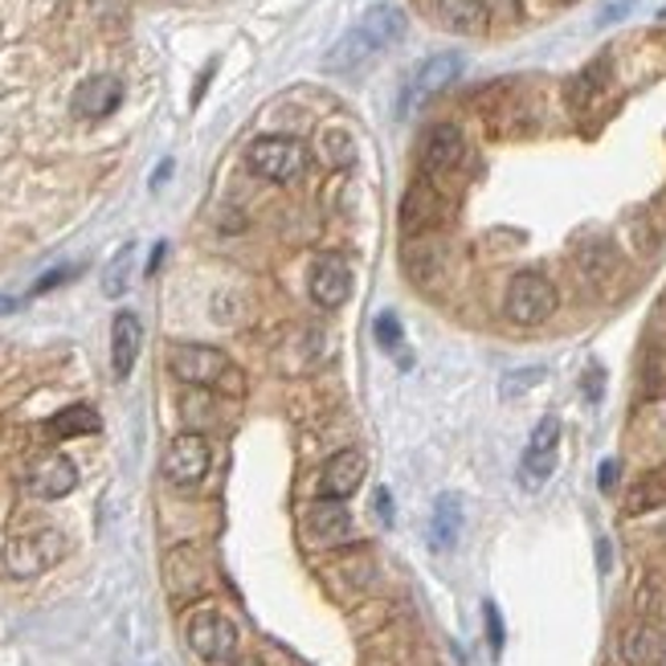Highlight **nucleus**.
I'll use <instances>...</instances> for the list:
<instances>
[{
  "label": "nucleus",
  "instance_id": "4be33fe9",
  "mask_svg": "<svg viewBox=\"0 0 666 666\" xmlns=\"http://www.w3.org/2000/svg\"><path fill=\"white\" fill-rule=\"evenodd\" d=\"M666 504V475H642L626 490V516H646L654 507Z\"/></svg>",
  "mask_w": 666,
  "mask_h": 666
},
{
  "label": "nucleus",
  "instance_id": "2f4dec72",
  "mask_svg": "<svg viewBox=\"0 0 666 666\" xmlns=\"http://www.w3.org/2000/svg\"><path fill=\"white\" fill-rule=\"evenodd\" d=\"M168 172H172V160H163L160 168H156V177H151V185H156V189H160L163 180H168Z\"/></svg>",
  "mask_w": 666,
  "mask_h": 666
},
{
  "label": "nucleus",
  "instance_id": "2eb2a0df",
  "mask_svg": "<svg viewBox=\"0 0 666 666\" xmlns=\"http://www.w3.org/2000/svg\"><path fill=\"white\" fill-rule=\"evenodd\" d=\"M617 658L626 666H658L666 658V638L663 629L650 626V622H634V626L622 629L617 638Z\"/></svg>",
  "mask_w": 666,
  "mask_h": 666
},
{
  "label": "nucleus",
  "instance_id": "473e14b6",
  "mask_svg": "<svg viewBox=\"0 0 666 666\" xmlns=\"http://www.w3.org/2000/svg\"><path fill=\"white\" fill-rule=\"evenodd\" d=\"M17 307H21V302H17V299H9V295H0V315H13Z\"/></svg>",
  "mask_w": 666,
  "mask_h": 666
},
{
  "label": "nucleus",
  "instance_id": "c9c22d12",
  "mask_svg": "<svg viewBox=\"0 0 666 666\" xmlns=\"http://www.w3.org/2000/svg\"><path fill=\"white\" fill-rule=\"evenodd\" d=\"M663 21H666V9H663Z\"/></svg>",
  "mask_w": 666,
  "mask_h": 666
},
{
  "label": "nucleus",
  "instance_id": "6ab92c4d",
  "mask_svg": "<svg viewBox=\"0 0 666 666\" xmlns=\"http://www.w3.org/2000/svg\"><path fill=\"white\" fill-rule=\"evenodd\" d=\"M487 21V0H441V26L454 29V33H483Z\"/></svg>",
  "mask_w": 666,
  "mask_h": 666
},
{
  "label": "nucleus",
  "instance_id": "b1692460",
  "mask_svg": "<svg viewBox=\"0 0 666 666\" xmlns=\"http://www.w3.org/2000/svg\"><path fill=\"white\" fill-rule=\"evenodd\" d=\"M372 331H377V344H380V348H385L389 356H397V352L405 348L401 319H397L392 311H380V315H377V327H372Z\"/></svg>",
  "mask_w": 666,
  "mask_h": 666
},
{
  "label": "nucleus",
  "instance_id": "cd10ccee",
  "mask_svg": "<svg viewBox=\"0 0 666 666\" xmlns=\"http://www.w3.org/2000/svg\"><path fill=\"white\" fill-rule=\"evenodd\" d=\"M634 9V0H609L602 9V17H597V26H614V21H622V17Z\"/></svg>",
  "mask_w": 666,
  "mask_h": 666
},
{
  "label": "nucleus",
  "instance_id": "5701e85b",
  "mask_svg": "<svg viewBox=\"0 0 666 666\" xmlns=\"http://www.w3.org/2000/svg\"><path fill=\"white\" fill-rule=\"evenodd\" d=\"M131 258H136V246H123V250H119V258H115V262L107 266L102 290H107L111 299H119V295L127 290V275H131Z\"/></svg>",
  "mask_w": 666,
  "mask_h": 666
},
{
  "label": "nucleus",
  "instance_id": "1a4fd4ad",
  "mask_svg": "<svg viewBox=\"0 0 666 666\" xmlns=\"http://www.w3.org/2000/svg\"><path fill=\"white\" fill-rule=\"evenodd\" d=\"M307 287H311V299L324 311H340L348 295H352V266H348V258L336 250L319 254L311 262V282Z\"/></svg>",
  "mask_w": 666,
  "mask_h": 666
},
{
  "label": "nucleus",
  "instance_id": "f704fd0d",
  "mask_svg": "<svg viewBox=\"0 0 666 666\" xmlns=\"http://www.w3.org/2000/svg\"><path fill=\"white\" fill-rule=\"evenodd\" d=\"M663 540H666V524H663Z\"/></svg>",
  "mask_w": 666,
  "mask_h": 666
},
{
  "label": "nucleus",
  "instance_id": "9d476101",
  "mask_svg": "<svg viewBox=\"0 0 666 666\" xmlns=\"http://www.w3.org/2000/svg\"><path fill=\"white\" fill-rule=\"evenodd\" d=\"M466 156V139L454 123H434L421 136V151H417V163H421V177L438 180L446 172H454Z\"/></svg>",
  "mask_w": 666,
  "mask_h": 666
},
{
  "label": "nucleus",
  "instance_id": "6e6552de",
  "mask_svg": "<svg viewBox=\"0 0 666 666\" xmlns=\"http://www.w3.org/2000/svg\"><path fill=\"white\" fill-rule=\"evenodd\" d=\"M556 454H560V421L544 417L528 438V450H524V463H519V483L528 490H540L556 470Z\"/></svg>",
  "mask_w": 666,
  "mask_h": 666
},
{
  "label": "nucleus",
  "instance_id": "c85d7f7f",
  "mask_svg": "<svg viewBox=\"0 0 666 666\" xmlns=\"http://www.w3.org/2000/svg\"><path fill=\"white\" fill-rule=\"evenodd\" d=\"M585 392H589V401H597V397H602V368H597V365L585 372Z\"/></svg>",
  "mask_w": 666,
  "mask_h": 666
},
{
  "label": "nucleus",
  "instance_id": "423d86ee",
  "mask_svg": "<svg viewBox=\"0 0 666 666\" xmlns=\"http://www.w3.org/2000/svg\"><path fill=\"white\" fill-rule=\"evenodd\" d=\"M246 163H250L262 180L287 185V180H295L302 168H307V151H302L299 139H290V136H262L250 143Z\"/></svg>",
  "mask_w": 666,
  "mask_h": 666
},
{
  "label": "nucleus",
  "instance_id": "20e7f679",
  "mask_svg": "<svg viewBox=\"0 0 666 666\" xmlns=\"http://www.w3.org/2000/svg\"><path fill=\"white\" fill-rule=\"evenodd\" d=\"M62 556H66L62 531H53V528L29 531V536H17V540L4 548V573L21 580L41 577V573L58 565Z\"/></svg>",
  "mask_w": 666,
  "mask_h": 666
},
{
  "label": "nucleus",
  "instance_id": "f3484780",
  "mask_svg": "<svg viewBox=\"0 0 666 666\" xmlns=\"http://www.w3.org/2000/svg\"><path fill=\"white\" fill-rule=\"evenodd\" d=\"M139 348H143V324H139V315L119 311L111 324V368L119 380H127L136 372Z\"/></svg>",
  "mask_w": 666,
  "mask_h": 666
},
{
  "label": "nucleus",
  "instance_id": "ddd939ff",
  "mask_svg": "<svg viewBox=\"0 0 666 666\" xmlns=\"http://www.w3.org/2000/svg\"><path fill=\"white\" fill-rule=\"evenodd\" d=\"M307 536H311L319 548H340V544L352 540V511H348V504H340V499H315L311 507H307Z\"/></svg>",
  "mask_w": 666,
  "mask_h": 666
},
{
  "label": "nucleus",
  "instance_id": "393cba45",
  "mask_svg": "<svg viewBox=\"0 0 666 666\" xmlns=\"http://www.w3.org/2000/svg\"><path fill=\"white\" fill-rule=\"evenodd\" d=\"M536 380H544V368H519V372H507L504 397H519V392H528Z\"/></svg>",
  "mask_w": 666,
  "mask_h": 666
},
{
  "label": "nucleus",
  "instance_id": "f257e3e1",
  "mask_svg": "<svg viewBox=\"0 0 666 666\" xmlns=\"http://www.w3.org/2000/svg\"><path fill=\"white\" fill-rule=\"evenodd\" d=\"M401 38H405V13L397 4H377V9H368V13L360 17V26L348 29V33L331 46L324 66L331 74H356L360 66H368L380 50L397 46Z\"/></svg>",
  "mask_w": 666,
  "mask_h": 666
},
{
  "label": "nucleus",
  "instance_id": "f03ea898",
  "mask_svg": "<svg viewBox=\"0 0 666 666\" xmlns=\"http://www.w3.org/2000/svg\"><path fill=\"white\" fill-rule=\"evenodd\" d=\"M168 368H172V377L192 385V389L241 392V372L233 368V360L209 344H177L168 356Z\"/></svg>",
  "mask_w": 666,
  "mask_h": 666
},
{
  "label": "nucleus",
  "instance_id": "f8f14e48",
  "mask_svg": "<svg viewBox=\"0 0 666 666\" xmlns=\"http://www.w3.org/2000/svg\"><path fill=\"white\" fill-rule=\"evenodd\" d=\"M78 487V466L66 454L50 450L26 470V490L33 499H66Z\"/></svg>",
  "mask_w": 666,
  "mask_h": 666
},
{
  "label": "nucleus",
  "instance_id": "4468645a",
  "mask_svg": "<svg viewBox=\"0 0 666 666\" xmlns=\"http://www.w3.org/2000/svg\"><path fill=\"white\" fill-rule=\"evenodd\" d=\"M458 74H463V58H458V53H434V58L421 62V70L414 74V82H409V90H405L401 107H421V102L434 99L438 90L450 87Z\"/></svg>",
  "mask_w": 666,
  "mask_h": 666
},
{
  "label": "nucleus",
  "instance_id": "bb28decb",
  "mask_svg": "<svg viewBox=\"0 0 666 666\" xmlns=\"http://www.w3.org/2000/svg\"><path fill=\"white\" fill-rule=\"evenodd\" d=\"M74 275H78L74 266H58V270H50V275H41L38 282H33V295H46V290L62 287L66 278H74Z\"/></svg>",
  "mask_w": 666,
  "mask_h": 666
},
{
  "label": "nucleus",
  "instance_id": "39448f33",
  "mask_svg": "<svg viewBox=\"0 0 666 666\" xmlns=\"http://www.w3.org/2000/svg\"><path fill=\"white\" fill-rule=\"evenodd\" d=\"M556 287L548 282L544 275H536V270H524V275L511 278V287H507V302L504 311L511 324L519 327H536L544 324V319H553L556 311Z\"/></svg>",
  "mask_w": 666,
  "mask_h": 666
},
{
  "label": "nucleus",
  "instance_id": "412c9836",
  "mask_svg": "<svg viewBox=\"0 0 666 666\" xmlns=\"http://www.w3.org/2000/svg\"><path fill=\"white\" fill-rule=\"evenodd\" d=\"M99 414L90 409V405H70V409H62V414H53L50 417V434L58 441H66V438H82V434H99Z\"/></svg>",
  "mask_w": 666,
  "mask_h": 666
},
{
  "label": "nucleus",
  "instance_id": "0eeeda50",
  "mask_svg": "<svg viewBox=\"0 0 666 666\" xmlns=\"http://www.w3.org/2000/svg\"><path fill=\"white\" fill-rule=\"evenodd\" d=\"M213 466V446L201 434H177L163 450V478L172 487H197Z\"/></svg>",
  "mask_w": 666,
  "mask_h": 666
},
{
  "label": "nucleus",
  "instance_id": "c756f323",
  "mask_svg": "<svg viewBox=\"0 0 666 666\" xmlns=\"http://www.w3.org/2000/svg\"><path fill=\"white\" fill-rule=\"evenodd\" d=\"M377 516L385 519V524H392V495L385 487L377 490Z\"/></svg>",
  "mask_w": 666,
  "mask_h": 666
},
{
  "label": "nucleus",
  "instance_id": "7ed1b4c3",
  "mask_svg": "<svg viewBox=\"0 0 666 666\" xmlns=\"http://www.w3.org/2000/svg\"><path fill=\"white\" fill-rule=\"evenodd\" d=\"M185 634H189V650L209 666H229L238 654V626L221 609H197Z\"/></svg>",
  "mask_w": 666,
  "mask_h": 666
},
{
  "label": "nucleus",
  "instance_id": "9b49d317",
  "mask_svg": "<svg viewBox=\"0 0 666 666\" xmlns=\"http://www.w3.org/2000/svg\"><path fill=\"white\" fill-rule=\"evenodd\" d=\"M365 475H368V458L360 450H340L331 454L319 470V499H340L348 504L356 490L365 487Z\"/></svg>",
  "mask_w": 666,
  "mask_h": 666
},
{
  "label": "nucleus",
  "instance_id": "a211bd4d",
  "mask_svg": "<svg viewBox=\"0 0 666 666\" xmlns=\"http://www.w3.org/2000/svg\"><path fill=\"white\" fill-rule=\"evenodd\" d=\"M438 217H441V197L438 189H434V180H417L414 189L405 192V201H401V229L405 233H426L429 226H438Z\"/></svg>",
  "mask_w": 666,
  "mask_h": 666
},
{
  "label": "nucleus",
  "instance_id": "72a5a7b5",
  "mask_svg": "<svg viewBox=\"0 0 666 666\" xmlns=\"http://www.w3.org/2000/svg\"><path fill=\"white\" fill-rule=\"evenodd\" d=\"M233 666H266L262 658H258V654H246V658H238V663Z\"/></svg>",
  "mask_w": 666,
  "mask_h": 666
},
{
  "label": "nucleus",
  "instance_id": "7c9ffc66",
  "mask_svg": "<svg viewBox=\"0 0 666 666\" xmlns=\"http://www.w3.org/2000/svg\"><path fill=\"white\" fill-rule=\"evenodd\" d=\"M617 483V463H602V490H614Z\"/></svg>",
  "mask_w": 666,
  "mask_h": 666
},
{
  "label": "nucleus",
  "instance_id": "a878e982",
  "mask_svg": "<svg viewBox=\"0 0 666 666\" xmlns=\"http://www.w3.org/2000/svg\"><path fill=\"white\" fill-rule=\"evenodd\" d=\"M483 617H487V642H490V654L504 650V617H499V605L487 602L483 605Z\"/></svg>",
  "mask_w": 666,
  "mask_h": 666
},
{
  "label": "nucleus",
  "instance_id": "aec40b11",
  "mask_svg": "<svg viewBox=\"0 0 666 666\" xmlns=\"http://www.w3.org/2000/svg\"><path fill=\"white\" fill-rule=\"evenodd\" d=\"M458 531H463V499H458V495H438L434 524H429L434 548H454V544H458Z\"/></svg>",
  "mask_w": 666,
  "mask_h": 666
},
{
  "label": "nucleus",
  "instance_id": "dca6fc26",
  "mask_svg": "<svg viewBox=\"0 0 666 666\" xmlns=\"http://www.w3.org/2000/svg\"><path fill=\"white\" fill-rule=\"evenodd\" d=\"M119 102H123V82L111 74H95L74 90L70 107H74L78 119H107Z\"/></svg>",
  "mask_w": 666,
  "mask_h": 666
}]
</instances>
